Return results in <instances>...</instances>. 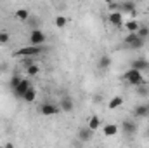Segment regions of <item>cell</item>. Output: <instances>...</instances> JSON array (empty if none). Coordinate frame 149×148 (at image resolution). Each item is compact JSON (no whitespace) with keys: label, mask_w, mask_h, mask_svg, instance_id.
Instances as JSON below:
<instances>
[{"label":"cell","mask_w":149,"mask_h":148,"mask_svg":"<svg viewBox=\"0 0 149 148\" xmlns=\"http://www.w3.org/2000/svg\"><path fill=\"white\" fill-rule=\"evenodd\" d=\"M45 51V45H40V47H35V45H26V47H21L17 51H14L12 56L19 58V56H26V58H33V56H38Z\"/></svg>","instance_id":"obj_1"},{"label":"cell","mask_w":149,"mask_h":148,"mask_svg":"<svg viewBox=\"0 0 149 148\" xmlns=\"http://www.w3.org/2000/svg\"><path fill=\"white\" fill-rule=\"evenodd\" d=\"M123 78L127 80V84H130V85H134V87H141V85H144V77L141 72H137V70H127L125 75H123Z\"/></svg>","instance_id":"obj_2"},{"label":"cell","mask_w":149,"mask_h":148,"mask_svg":"<svg viewBox=\"0 0 149 148\" xmlns=\"http://www.w3.org/2000/svg\"><path fill=\"white\" fill-rule=\"evenodd\" d=\"M123 42H125V45H127L128 49H134V51L142 49V47L146 45V40L139 38L137 33H127V37L123 38Z\"/></svg>","instance_id":"obj_3"},{"label":"cell","mask_w":149,"mask_h":148,"mask_svg":"<svg viewBox=\"0 0 149 148\" xmlns=\"http://www.w3.org/2000/svg\"><path fill=\"white\" fill-rule=\"evenodd\" d=\"M28 40H30V45L40 47V45H43V44L47 42V35H45L42 30L35 28V30H31V32H30V37H28Z\"/></svg>","instance_id":"obj_4"},{"label":"cell","mask_w":149,"mask_h":148,"mask_svg":"<svg viewBox=\"0 0 149 148\" xmlns=\"http://www.w3.org/2000/svg\"><path fill=\"white\" fill-rule=\"evenodd\" d=\"M61 111L59 105H54V103H43L40 106V113L45 115V117H52V115H57Z\"/></svg>","instance_id":"obj_5"},{"label":"cell","mask_w":149,"mask_h":148,"mask_svg":"<svg viewBox=\"0 0 149 148\" xmlns=\"http://www.w3.org/2000/svg\"><path fill=\"white\" fill-rule=\"evenodd\" d=\"M30 87H31L30 80H28V78H23V80L19 82V85H17L12 92H14V96H16V98H21V99H23V96L26 94V91H28Z\"/></svg>","instance_id":"obj_6"},{"label":"cell","mask_w":149,"mask_h":148,"mask_svg":"<svg viewBox=\"0 0 149 148\" xmlns=\"http://www.w3.org/2000/svg\"><path fill=\"white\" fill-rule=\"evenodd\" d=\"M130 68H132V70H137V72H141V73H142V70H148L149 72V61L144 59V58H137V59H134V61L130 63Z\"/></svg>","instance_id":"obj_7"},{"label":"cell","mask_w":149,"mask_h":148,"mask_svg":"<svg viewBox=\"0 0 149 148\" xmlns=\"http://www.w3.org/2000/svg\"><path fill=\"white\" fill-rule=\"evenodd\" d=\"M59 108H61V111H66V113L73 111V108H74L73 99H71L70 96H63V98H61V101H59Z\"/></svg>","instance_id":"obj_8"},{"label":"cell","mask_w":149,"mask_h":148,"mask_svg":"<svg viewBox=\"0 0 149 148\" xmlns=\"http://www.w3.org/2000/svg\"><path fill=\"white\" fill-rule=\"evenodd\" d=\"M120 4V9H118V12H121V14H135V2H118Z\"/></svg>","instance_id":"obj_9"},{"label":"cell","mask_w":149,"mask_h":148,"mask_svg":"<svg viewBox=\"0 0 149 148\" xmlns=\"http://www.w3.org/2000/svg\"><path fill=\"white\" fill-rule=\"evenodd\" d=\"M92 134H94V132H92L87 125H83V127L78 129V140H80L81 143H87L88 140H92Z\"/></svg>","instance_id":"obj_10"},{"label":"cell","mask_w":149,"mask_h":148,"mask_svg":"<svg viewBox=\"0 0 149 148\" xmlns=\"http://www.w3.org/2000/svg\"><path fill=\"white\" fill-rule=\"evenodd\" d=\"M108 19H109V23H111L113 26H116V28L123 26V14L121 12H109Z\"/></svg>","instance_id":"obj_11"},{"label":"cell","mask_w":149,"mask_h":148,"mask_svg":"<svg viewBox=\"0 0 149 148\" xmlns=\"http://www.w3.org/2000/svg\"><path fill=\"white\" fill-rule=\"evenodd\" d=\"M118 131H120V127H118L116 124H106V125H102V134H104L106 138L116 136V134H118Z\"/></svg>","instance_id":"obj_12"},{"label":"cell","mask_w":149,"mask_h":148,"mask_svg":"<svg viewBox=\"0 0 149 148\" xmlns=\"http://www.w3.org/2000/svg\"><path fill=\"white\" fill-rule=\"evenodd\" d=\"M102 124H101V118H99V115H92L90 118H88V122H87V127L94 132V131H97L99 127H101Z\"/></svg>","instance_id":"obj_13"},{"label":"cell","mask_w":149,"mask_h":148,"mask_svg":"<svg viewBox=\"0 0 149 148\" xmlns=\"http://www.w3.org/2000/svg\"><path fill=\"white\" fill-rule=\"evenodd\" d=\"M121 129H123V132L128 136V134H134V132L137 131V124L132 122V120H125V122L121 124Z\"/></svg>","instance_id":"obj_14"},{"label":"cell","mask_w":149,"mask_h":148,"mask_svg":"<svg viewBox=\"0 0 149 148\" xmlns=\"http://www.w3.org/2000/svg\"><path fill=\"white\" fill-rule=\"evenodd\" d=\"M134 115H135L137 118H144V117H148V103H141V105H137V106L134 108Z\"/></svg>","instance_id":"obj_15"},{"label":"cell","mask_w":149,"mask_h":148,"mask_svg":"<svg viewBox=\"0 0 149 148\" xmlns=\"http://www.w3.org/2000/svg\"><path fill=\"white\" fill-rule=\"evenodd\" d=\"M139 28H141V23H139L137 19H128V21L125 23V30H127L128 33H137Z\"/></svg>","instance_id":"obj_16"},{"label":"cell","mask_w":149,"mask_h":148,"mask_svg":"<svg viewBox=\"0 0 149 148\" xmlns=\"http://www.w3.org/2000/svg\"><path fill=\"white\" fill-rule=\"evenodd\" d=\"M97 66H99V70H108L109 66H111V58L109 56H101L99 58V61H97Z\"/></svg>","instance_id":"obj_17"},{"label":"cell","mask_w":149,"mask_h":148,"mask_svg":"<svg viewBox=\"0 0 149 148\" xmlns=\"http://www.w3.org/2000/svg\"><path fill=\"white\" fill-rule=\"evenodd\" d=\"M14 16H16V19H19V21H28V19L31 18V14H30L28 9H17Z\"/></svg>","instance_id":"obj_18"},{"label":"cell","mask_w":149,"mask_h":148,"mask_svg":"<svg viewBox=\"0 0 149 148\" xmlns=\"http://www.w3.org/2000/svg\"><path fill=\"white\" fill-rule=\"evenodd\" d=\"M37 99V91H35V87L31 85L28 91H26V94L23 96V101H26V103H33Z\"/></svg>","instance_id":"obj_19"},{"label":"cell","mask_w":149,"mask_h":148,"mask_svg":"<svg viewBox=\"0 0 149 148\" xmlns=\"http://www.w3.org/2000/svg\"><path fill=\"white\" fill-rule=\"evenodd\" d=\"M121 105H123V98H121V96H114V98L109 99L108 108H109V110H116V108H120Z\"/></svg>","instance_id":"obj_20"},{"label":"cell","mask_w":149,"mask_h":148,"mask_svg":"<svg viewBox=\"0 0 149 148\" xmlns=\"http://www.w3.org/2000/svg\"><path fill=\"white\" fill-rule=\"evenodd\" d=\"M137 35H139V38H142V40H148L149 38V26L148 25H141V28L137 30Z\"/></svg>","instance_id":"obj_21"},{"label":"cell","mask_w":149,"mask_h":148,"mask_svg":"<svg viewBox=\"0 0 149 148\" xmlns=\"http://www.w3.org/2000/svg\"><path fill=\"white\" fill-rule=\"evenodd\" d=\"M38 72H40V66L38 65H31V66H28L26 68V73H28V77H35V75H38Z\"/></svg>","instance_id":"obj_22"},{"label":"cell","mask_w":149,"mask_h":148,"mask_svg":"<svg viewBox=\"0 0 149 148\" xmlns=\"http://www.w3.org/2000/svg\"><path fill=\"white\" fill-rule=\"evenodd\" d=\"M54 23H56V26H57V28H64V26H66V18L59 14V16L56 18V21H54Z\"/></svg>","instance_id":"obj_23"},{"label":"cell","mask_w":149,"mask_h":148,"mask_svg":"<svg viewBox=\"0 0 149 148\" xmlns=\"http://www.w3.org/2000/svg\"><path fill=\"white\" fill-rule=\"evenodd\" d=\"M21 80H23V78H21L19 75H14V77L10 78V84H9V85H10V89L14 91V89H16V87L19 85V82H21Z\"/></svg>","instance_id":"obj_24"},{"label":"cell","mask_w":149,"mask_h":148,"mask_svg":"<svg viewBox=\"0 0 149 148\" xmlns=\"http://www.w3.org/2000/svg\"><path fill=\"white\" fill-rule=\"evenodd\" d=\"M9 40H10V35H9L7 32H3V30H2V32H0V45H5Z\"/></svg>","instance_id":"obj_25"},{"label":"cell","mask_w":149,"mask_h":148,"mask_svg":"<svg viewBox=\"0 0 149 148\" xmlns=\"http://www.w3.org/2000/svg\"><path fill=\"white\" fill-rule=\"evenodd\" d=\"M137 92H139V94H144V96H146L149 91L146 89V87H142V85H141V87H137Z\"/></svg>","instance_id":"obj_26"},{"label":"cell","mask_w":149,"mask_h":148,"mask_svg":"<svg viewBox=\"0 0 149 148\" xmlns=\"http://www.w3.org/2000/svg\"><path fill=\"white\" fill-rule=\"evenodd\" d=\"M146 136H148V138H149V127H148V131H146Z\"/></svg>","instance_id":"obj_27"},{"label":"cell","mask_w":149,"mask_h":148,"mask_svg":"<svg viewBox=\"0 0 149 148\" xmlns=\"http://www.w3.org/2000/svg\"><path fill=\"white\" fill-rule=\"evenodd\" d=\"M148 117H149V103H148Z\"/></svg>","instance_id":"obj_28"},{"label":"cell","mask_w":149,"mask_h":148,"mask_svg":"<svg viewBox=\"0 0 149 148\" xmlns=\"http://www.w3.org/2000/svg\"><path fill=\"white\" fill-rule=\"evenodd\" d=\"M0 148H5V147H0Z\"/></svg>","instance_id":"obj_29"},{"label":"cell","mask_w":149,"mask_h":148,"mask_svg":"<svg viewBox=\"0 0 149 148\" xmlns=\"http://www.w3.org/2000/svg\"><path fill=\"white\" fill-rule=\"evenodd\" d=\"M130 148H134V147H130Z\"/></svg>","instance_id":"obj_30"}]
</instances>
